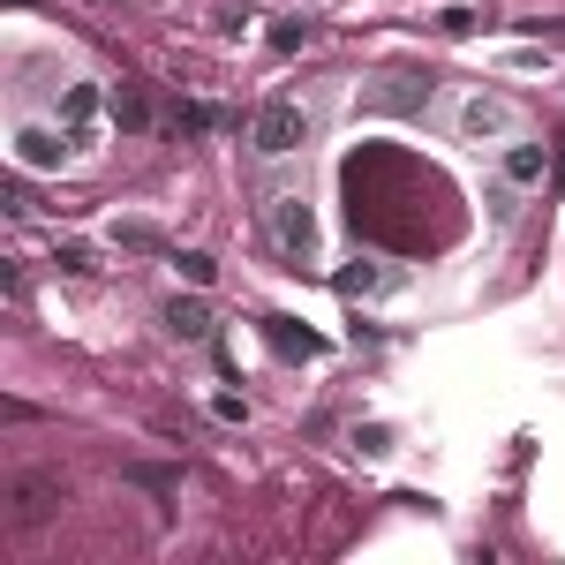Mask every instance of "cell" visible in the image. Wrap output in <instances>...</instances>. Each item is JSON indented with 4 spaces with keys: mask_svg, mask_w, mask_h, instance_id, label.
<instances>
[{
    "mask_svg": "<svg viewBox=\"0 0 565 565\" xmlns=\"http://www.w3.org/2000/svg\"><path fill=\"white\" fill-rule=\"evenodd\" d=\"M264 226H271V242H279V249H287L295 264L317 257V212H309L302 189H279V196L264 204Z\"/></svg>",
    "mask_w": 565,
    "mask_h": 565,
    "instance_id": "obj_1",
    "label": "cell"
},
{
    "mask_svg": "<svg viewBox=\"0 0 565 565\" xmlns=\"http://www.w3.org/2000/svg\"><path fill=\"white\" fill-rule=\"evenodd\" d=\"M249 143H257L264 159H295V151L309 143V114L295 106V98H271V106L257 114V129H249Z\"/></svg>",
    "mask_w": 565,
    "mask_h": 565,
    "instance_id": "obj_2",
    "label": "cell"
},
{
    "mask_svg": "<svg viewBox=\"0 0 565 565\" xmlns=\"http://www.w3.org/2000/svg\"><path fill=\"white\" fill-rule=\"evenodd\" d=\"M460 136H468V143H505V136H513V106H505V98H468V106H460Z\"/></svg>",
    "mask_w": 565,
    "mask_h": 565,
    "instance_id": "obj_3",
    "label": "cell"
},
{
    "mask_svg": "<svg viewBox=\"0 0 565 565\" xmlns=\"http://www.w3.org/2000/svg\"><path fill=\"white\" fill-rule=\"evenodd\" d=\"M61 498H68V482H61V476H23V482H15V513H23V521H45Z\"/></svg>",
    "mask_w": 565,
    "mask_h": 565,
    "instance_id": "obj_4",
    "label": "cell"
},
{
    "mask_svg": "<svg viewBox=\"0 0 565 565\" xmlns=\"http://www.w3.org/2000/svg\"><path fill=\"white\" fill-rule=\"evenodd\" d=\"M167 332H174V340H189V348H204V340H212V309L189 295V302L167 309Z\"/></svg>",
    "mask_w": 565,
    "mask_h": 565,
    "instance_id": "obj_5",
    "label": "cell"
},
{
    "mask_svg": "<svg viewBox=\"0 0 565 565\" xmlns=\"http://www.w3.org/2000/svg\"><path fill=\"white\" fill-rule=\"evenodd\" d=\"M392 279H399V271H385L377 257H354L348 271L332 279V287H340V295H377V287H392Z\"/></svg>",
    "mask_w": 565,
    "mask_h": 565,
    "instance_id": "obj_6",
    "label": "cell"
},
{
    "mask_svg": "<svg viewBox=\"0 0 565 565\" xmlns=\"http://www.w3.org/2000/svg\"><path fill=\"white\" fill-rule=\"evenodd\" d=\"M61 151H68V143L53 129H15V159H23V167H61Z\"/></svg>",
    "mask_w": 565,
    "mask_h": 565,
    "instance_id": "obj_7",
    "label": "cell"
},
{
    "mask_svg": "<svg viewBox=\"0 0 565 565\" xmlns=\"http://www.w3.org/2000/svg\"><path fill=\"white\" fill-rule=\"evenodd\" d=\"M505 181H513V189H535V181H543V151H535V143H505Z\"/></svg>",
    "mask_w": 565,
    "mask_h": 565,
    "instance_id": "obj_8",
    "label": "cell"
},
{
    "mask_svg": "<svg viewBox=\"0 0 565 565\" xmlns=\"http://www.w3.org/2000/svg\"><path fill=\"white\" fill-rule=\"evenodd\" d=\"M264 332H271V348H279V354H317V348H324L317 332H302V324H287V317H264Z\"/></svg>",
    "mask_w": 565,
    "mask_h": 565,
    "instance_id": "obj_9",
    "label": "cell"
},
{
    "mask_svg": "<svg viewBox=\"0 0 565 565\" xmlns=\"http://www.w3.org/2000/svg\"><path fill=\"white\" fill-rule=\"evenodd\" d=\"M61 114H68V129H90V114H98V84H76L61 98Z\"/></svg>",
    "mask_w": 565,
    "mask_h": 565,
    "instance_id": "obj_10",
    "label": "cell"
},
{
    "mask_svg": "<svg viewBox=\"0 0 565 565\" xmlns=\"http://www.w3.org/2000/svg\"><path fill=\"white\" fill-rule=\"evenodd\" d=\"M174 264H181V279H189V287H212V279H218V264L204 257V249H189V257H174Z\"/></svg>",
    "mask_w": 565,
    "mask_h": 565,
    "instance_id": "obj_11",
    "label": "cell"
},
{
    "mask_svg": "<svg viewBox=\"0 0 565 565\" xmlns=\"http://www.w3.org/2000/svg\"><path fill=\"white\" fill-rule=\"evenodd\" d=\"M114 114H121V129H143V121H151V106H143V90H121V98H114Z\"/></svg>",
    "mask_w": 565,
    "mask_h": 565,
    "instance_id": "obj_12",
    "label": "cell"
},
{
    "mask_svg": "<svg viewBox=\"0 0 565 565\" xmlns=\"http://www.w3.org/2000/svg\"><path fill=\"white\" fill-rule=\"evenodd\" d=\"M174 129H181V136H204V129H218V114H212V106H181Z\"/></svg>",
    "mask_w": 565,
    "mask_h": 565,
    "instance_id": "obj_13",
    "label": "cell"
},
{
    "mask_svg": "<svg viewBox=\"0 0 565 565\" xmlns=\"http://www.w3.org/2000/svg\"><path fill=\"white\" fill-rule=\"evenodd\" d=\"M302 39H309V23H279V31H271V53H295Z\"/></svg>",
    "mask_w": 565,
    "mask_h": 565,
    "instance_id": "obj_14",
    "label": "cell"
},
{
    "mask_svg": "<svg viewBox=\"0 0 565 565\" xmlns=\"http://www.w3.org/2000/svg\"><path fill=\"white\" fill-rule=\"evenodd\" d=\"M121 249H167V242H159L151 226H121Z\"/></svg>",
    "mask_w": 565,
    "mask_h": 565,
    "instance_id": "obj_15",
    "label": "cell"
}]
</instances>
